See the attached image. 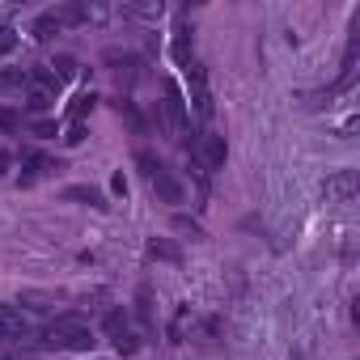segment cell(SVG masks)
Segmentation results:
<instances>
[{
    "label": "cell",
    "instance_id": "6da1fadb",
    "mask_svg": "<svg viewBox=\"0 0 360 360\" xmlns=\"http://www.w3.org/2000/svg\"><path fill=\"white\" fill-rule=\"evenodd\" d=\"M43 343L47 347H60V352H89L98 339H94V326L81 314H64V318H56L43 330Z\"/></svg>",
    "mask_w": 360,
    "mask_h": 360
},
{
    "label": "cell",
    "instance_id": "4316f807",
    "mask_svg": "<svg viewBox=\"0 0 360 360\" xmlns=\"http://www.w3.org/2000/svg\"><path fill=\"white\" fill-rule=\"evenodd\" d=\"M174 229H178V233H191V238H204V229H200L195 221H187V217H174Z\"/></svg>",
    "mask_w": 360,
    "mask_h": 360
},
{
    "label": "cell",
    "instance_id": "3957f363",
    "mask_svg": "<svg viewBox=\"0 0 360 360\" xmlns=\"http://www.w3.org/2000/svg\"><path fill=\"white\" fill-rule=\"evenodd\" d=\"M356 191H360V174H356V169H335L326 183H322V200H326L330 208L352 204V200H356Z\"/></svg>",
    "mask_w": 360,
    "mask_h": 360
},
{
    "label": "cell",
    "instance_id": "e0dca14e",
    "mask_svg": "<svg viewBox=\"0 0 360 360\" xmlns=\"http://www.w3.org/2000/svg\"><path fill=\"white\" fill-rule=\"evenodd\" d=\"M18 305H26V309H34V314H47V309H56V297H47V292H22Z\"/></svg>",
    "mask_w": 360,
    "mask_h": 360
},
{
    "label": "cell",
    "instance_id": "277c9868",
    "mask_svg": "<svg viewBox=\"0 0 360 360\" xmlns=\"http://www.w3.org/2000/svg\"><path fill=\"white\" fill-rule=\"evenodd\" d=\"M187 85H191V102H195V115L208 119L212 115V94H208V77L200 64H187Z\"/></svg>",
    "mask_w": 360,
    "mask_h": 360
},
{
    "label": "cell",
    "instance_id": "f546056e",
    "mask_svg": "<svg viewBox=\"0 0 360 360\" xmlns=\"http://www.w3.org/2000/svg\"><path fill=\"white\" fill-rule=\"evenodd\" d=\"M110 191H115V195H127V178H123V174L110 178Z\"/></svg>",
    "mask_w": 360,
    "mask_h": 360
},
{
    "label": "cell",
    "instance_id": "83f0119b",
    "mask_svg": "<svg viewBox=\"0 0 360 360\" xmlns=\"http://www.w3.org/2000/svg\"><path fill=\"white\" fill-rule=\"evenodd\" d=\"M30 131H34L39 140H47V136H56V123H47V119H39V123H30Z\"/></svg>",
    "mask_w": 360,
    "mask_h": 360
},
{
    "label": "cell",
    "instance_id": "7a4b0ae2",
    "mask_svg": "<svg viewBox=\"0 0 360 360\" xmlns=\"http://www.w3.org/2000/svg\"><path fill=\"white\" fill-rule=\"evenodd\" d=\"M161 119H165V131H169L174 140H183V136H187V123H191V115H187V98L178 94V85H165Z\"/></svg>",
    "mask_w": 360,
    "mask_h": 360
},
{
    "label": "cell",
    "instance_id": "603a6c76",
    "mask_svg": "<svg viewBox=\"0 0 360 360\" xmlns=\"http://www.w3.org/2000/svg\"><path fill=\"white\" fill-rule=\"evenodd\" d=\"M22 127V115L13 110V106H5V110H0V131H5V136H13Z\"/></svg>",
    "mask_w": 360,
    "mask_h": 360
},
{
    "label": "cell",
    "instance_id": "44dd1931",
    "mask_svg": "<svg viewBox=\"0 0 360 360\" xmlns=\"http://www.w3.org/2000/svg\"><path fill=\"white\" fill-rule=\"evenodd\" d=\"M94 102H98V98H94V94H81V98H77V102H72V110H68V119H72V123H81V119H85V115H89V110H94Z\"/></svg>",
    "mask_w": 360,
    "mask_h": 360
},
{
    "label": "cell",
    "instance_id": "9c48e42d",
    "mask_svg": "<svg viewBox=\"0 0 360 360\" xmlns=\"http://www.w3.org/2000/svg\"><path fill=\"white\" fill-rule=\"evenodd\" d=\"M161 13H165L161 0H131V5H123V18L131 22H161Z\"/></svg>",
    "mask_w": 360,
    "mask_h": 360
},
{
    "label": "cell",
    "instance_id": "ac0fdd59",
    "mask_svg": "<svg viewBox=\"0 0 360 360\" xmlns=\"http://www.w3.org/2000/svg\"><path fill=\"white\" fill-rule=\"evenodd\" d=\"M47 68H51V72H56V81H60V85H64V81H72V77H77V72H81V68H77V60H72V56H60V60H56V64H47Z\"/></svg>",
    "mask_w": 360,
    "mask_h": 360
},
{
    "label": "cell",
    "instance_id": "30bf717a",
    "mask_svg": "<svg viewBox=\"0 0 360 360\" xmlns=\"http://www.w3.org/2000/svg\"><path fill=\"white\" fill-rule=\"evenodd\" d=\"M191 43H195V30H191L187 22H178V26H174V47H169V51H174V60L183 64V68L191 64Z\"/></svg>",
    "mask_w": 360,
    "mask_h": 360
},
{
    "label": "cell",
    "instance_id": "9a60e30c",
    "mask_svg": "<svg viewBox=\"0 0 360 360\" xmlns=\"http://www.w3.org/2000/svg\"><path fill=\"white\" fill-rule=\"evenodd\" d=\"M64 200H81V204H89V208H106V195H102L98 187H68Z\"/></svg>",
    "mask_w": 360,
    "mask_h": 360
},
{
    "label": "cell",
    "instance_id": "8fae6325",
    "mask_svg": "<svg viewBox=\"0 0 360 360\" xmlns=\"http://www.w3.org/2000/svg\"><path fill=\"white\" fill-rule=\"evenodd\" d=\"M22 161H26V174H22V187L39 183V178H43V174H51V169H60V161H51V157H39V153H26Z\"/></svg>",
    "mask_w": 360,
    "mask_h": 360
},
{
    "label": "cell",
    "instance_id": "f1b7e54d",
    "mask_svg": "<svg viewBox=\"0 0 360 360\" xmlns=\"http://www.w3.org/2000/svg\"><path fill=\"white\" fill-rule=\"evenodd\" d=\"M68 144H81L85 140V123H68V136H64Z\"/></svg>",
    "mask_w": 360,
    "mask_h": 360
},
{
    "label": "cell",
    "instance_id": "2e32d148",
    "mask_svg": "<svg viewBox=\"0 0 360 360\" xmlns=\"http://www.w3.org/2000/svg\"><path fill=\"white\" fill-rule=\"evenodd\" d=\"M51 102H56V94H47V89H30V94H26V110H30V115L51 110Z\"/></svg>",
    "mask_w": 360,
    "mask_h": 360
},
{
    "label": "cell",
    "instance_id": "484cf974",
    "mask_svg": "<svg viewBox=\"0 0 360 360\" xmlns=\"http://www.w3.org/2000/svg\"><path fill=\"white\" fill-rule=\"evenodd\" d=\"M18 47V30L13 26H0V56H9Z\"/></svg>",
    "mask_w": 360,
    "mask_h": 360
},
{
    "label": "cell",
    "instance_id": "5b68a950",
    "mask_svg": "<svg viewBox=\"0 0 360 360\" xmlns=\"http://www.w3.org/2000/svg\"><path fill=\"white\" fill-rule=\"evenodd\" d=\"M225 153H229V148H225V136H204V144L191 148V157H195L204 169H221V165H225Z\"/></svg>",
    "mask_w": 360,
    "mask_h": 360
},
{
    "label": "cell",
    "instance_id": "1f68e13d",
    "mask_svg": "<svg viewBox=\"0 0 360 360\" xmlns=\"http://www.w3.org/2000/svg\"><path fill=\"white\" fill-rule=\"evenodd\" d=\"M18 9H22V5H0V22H9V18H13Z\"/></svg>",
    "mask_w": 360,
    "mask_h": 360
},
{
    "label": "cell",
    "instance_id": "7402d4cb",
    "mask_svg": "<svg viewBox=\"0 0 360 360\" xmlns=\"http://www.w3.org/2000/svg\"><path fill=\"white\" fill-rule=\"evenodd\" d=\"M26 81H30V68H5V72H0V85H9V89H18Z\"/></svg>",
    "mask_w": 360,
    "mask_h": 360
},
{
    "label": "cell",
    "instance_id": "52a82bcc",
    "mask_svg": "<svg viewBox=\"0 0 360 360\" xmlns=\"http://www.w3.org/2000/svg\"><path fill=\"white\" fill-rule=\"evenodd\" d=\"M72 18H77V26H102L110 18V5H106V0H77Z\"/></svg>",
    "mask_w": 360,
    "mask_h": 360
},
{
    "label": "cell",
    "instance_id": "d6986e66",
    "mask_svg": "<svg viewBox=\"0 0 360 360\" xmlns=\"http://www.w3.org/2000/svg\"><path fill=\"white\" fill-rule=\"evenodd\" d=\"M102 326H106V335H110V339H119V335H127V314H123V309H110Z\"/></svg>",
    "mask_w": 360,
    "mask_h": 360
},
{
    "label": "cell",
    "instance_id": "cb8c5ba5",
    "mask_svg": "<svg viewBox=\"0 0 360 360\" xmlns=\"http://www.w3.org/2000/svg\"><path fill=\"white\" fill-rule=\"evenodd\" d=\"M136 165L144 169V178H148V183H153V178H157V169H161V161H157L153 153H136Z\"/></svg>",
    "mask_w": 360,
    "mask_h": 360
},
{
    "label": "cell",
    "instance_id": "8992f818",
    "mask_svg": "<svg viewBox=\"0 0 360 360\" xmlns=\"http://www.w3.org/2000/svg\"><path fill=\"white\" fill-rule=\"evenodd\" d=\"M30 335V322L18 305H0V339H26Z\"/></svg>",
    "mask_w": 360,
    "mask_h": 360
},
{
    "label": "cell",
    "instance_id": "ba28073f",
    "mask_svg": "<svg viewBox=\"0 0 360 360\" xmlns=\"http://www.w3.org/2000/svg\"><path fill=\"white\" fill-rule=\"evenodd\" d=\"M153 191H157V195H161L165 204H183V200H187L183 183H178V178H174V174H169L165 165H161V169H157V178H153Z\"/></svg>",
    "mask_w": 360,
    "mask_h": 360
},
{
    "label": "cell",
    "instance_id": "4dcf8cb0",
    "mask_svg": "<svg viewBox=\"0 0 360 360\" xmlns=\"http://www.w3.org/2000/svg\"><path fill=\"white\" fill-rule=\"evenodd\" d=\"M9 165H13V153H9V148H0V178L9 174Z\"/></svg>",
    "mask_w": 360,
    "mask_h": 360
},
{
    "label": "cell",
    "instance_id": "4fadbf2b",
    "mask_svg": "<svg viewBox=\"0 0 360 360\" xmlns=\"http://www.w3.org/2000/svg\"><path fill=\"white\" fill-rule=\"evenodd\" d=\"M60 30H64V26H60V18H56V9H51V13H43V18L30 26V39H34V43H51Z\"/></svg>",
    "mask_w": 360,
    "mask_h": 360
},
{
    "label": "cell",
    "instance_id": "d4e9b609",
    "mask_svg": "<svg viewBox=\"0 0 360 360\" xmlns=\"http://www.w3.org/2000/svg\"><path fill=\"white\" fill-rule=\"evenodd\" d=\"M115 347H119V356H136V352H140V339L127 330V335H119V339H115Z\"/></svg>",
    "mask_w": 360,
    "mask_h": 360
},
{
    "label": "cell",
    "instance_id": "7c38bea8",
    "mask_svg": "<svg viewBox=\"0 0 360 360\" xmlns=\"http://www.w3.org/2000/svg\"><path fill=\"white\" fill-rule=\"evenodd\" d=\"M191 326H195V314H191V305H178V309H174V322H169V343H183Z\"/></svg>",
    "mask_w": 360,
    "mask_h": 360
},
{
    "label": "cell",
    "instance_id": "5bb4252c",
    "mask_svg": "<svg viewBox=\"0 0 360 360\" xmlns=\"http://www.w3.org/2000/svg\"><path fill=\"white\" fill-rule=\"evenodd\" d=\"M106 60L115 64V77H119V85H131V81H136V68H140V64H136V56H119V51H110Z\"/></svg>",
    "mask_w": 360,
    "mask_h": 360
},
{
    "label": "cell",
    "instance_id": "ffe728a7",
    "mask_svg": "<svg viewBox=\"0 0 360 360\" xmlns=\"http://www.w3.org/2000/svg\"><path fill=\"white\" fill-rule=\"evenodd\" d=\"M148 255H153V259H165V263H178V259H183V250H178L174 242H153Z\"/></svg>",
    "mask_w": 360,
    "mask_h": 360
}]
</instances>
